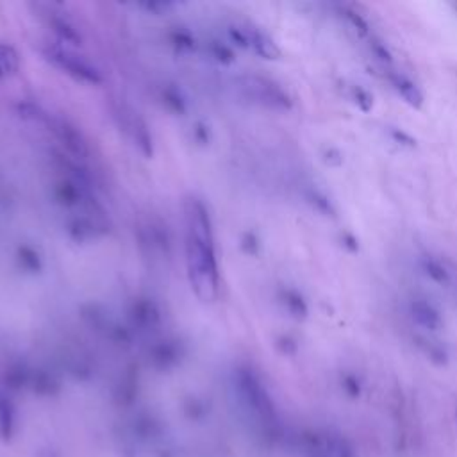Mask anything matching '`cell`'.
Listing matches in <instances>:
<instances>
[{
    "label": "cell",
    "instance_id": "cell-1",
    "mask_svg": "<svg viewBox=\"0 0 457 457\" xmlns=\"http://www.w3.org/2000/svg\"><path fill=\"white\" fill-rule=\"evenodd\" d=\"M184 212L187 278L202 302H212L218 296V264L211 218L207 207L198 198H189Z\"/></svg>",
    "mask_w": 457,
    "mask_h": 457
},
{
    "label": "cell",
    "instance_id": "cell-2",
    "mask_svg": "<svg viewBox=\"0 0 457 457\" xmlns=\"http://www.w3.org/2000/svg\"><path fill=\"white\" fill-rule=\"evenodd\" d=\"M236 391L241 403L261 421H271L275 416L273 402L261 378L248 368L236 371Z\"/></svg>",
    "mask_w": 457,
    "mask_h": 457
},
{
    "label": "cell",
    "instance_id": "cell-3",
    "mask_svg": "<svg viewBox=\"0 0 457 457\" xmlns=\"http://www.w3.org/2000/svg\"><path fill=\"white\" fill-rule=\"evenodd\" d=\"M237 87L246 98L261 105L273 107V109L291 107L289 95L271 79H266L261 75H243L237 79Z\"/></svg>",
    "mask_w": 457,
    "mask_h": 457
},
{
    "label": "cell",
    "instance_id": "cell-4",
    "mask_svg": "<svg viewBox=\"0 0 457 457\" xmlns=\"http://www.w3.org/2000/svg\"><path fill=\"white\" fill-rule=\"evenodd\" d=\"M46 59L57 66L59 70H62L64 73L71 75L77 80L87 82V84H100L102 82V75L100 71L89 62L86 61L82 55L75 54L73 50L61 46V45H52L45 50Z\"/></svg>",
    "mask_w": 457,
    "mask_h": 457
},
{
    "label": "cell",
    "instance_id": "cell-5",
    "mask_svg": "<svg viewBox=\"0 0 457 457\" xmlns=\"http://www.w3.org/2000/svg\"><path fill=\"white\" fill-rule=\"evenodd\" d=\"M41 121H45L48 125V129L54 132V136L59 139V143L68 150V154H71L77 159H84L89 154V146L87 141L84 137V134L66 118H59V116H50V114H43Z\"/></svg>",
    "mask_w": 457,
    "mask_h": 457
},
{
    "label": "cell",
    "instance_id": "cell-6",
    "mask_svg": "<svg viewBox=\"0 0 457 457\" xmlns=\"http://www.w3.org/2000/svg\"><path fill=\"white\" fill-rule=\"evenodd\" d=\"M116 116L120 118V127L129 134V137L134 141V145L145 154L146 157L152 155V136L137 112H134L130 107H120L116 111Z\"/></svg>",
    "mask_w": 457,
    "mask_h": 457
},
{
    "label": "cell",
    "instance_id": "cell-7",
    "mask_svg": "<svg viewBox=\"0 0 457 457\" xmlns=\"http://www.w3.org/2000/svg\"><path fill=\"white\" fill-rule=\"evenodd\" d=\"M409 311L412 320L428 330H439L443 325V318L441 312L437 311V307L428 302L427 298H412L409 303Z\"/></svg>",
    "mask_w": 457,
    "mask_h": 457
},
{
    "label": "cell",
    "instance_id": "cell-8",
    "mask_svg": "<svg viewBox=\"0 0 457 457\" xmlns=\"http://www.w3.org/2000/svg\"><path fill=\"white\" fill-rule=\"evenodd\" d=\"M389 80L393 84V87L398 91V95L412 107H421L423 104V93L420 91V87L405 75L402 73H391Z\"/></svg>",
    "mask_w": 457,
    "mask_h": 457
},
{
    "label": "cell",
    "instance_id": "cell-9",
    "mask_svg": "<svg viewBox=\"0 0 457 457\" xmlns=\"http://www.w3.org/2000/svg\"><path fill=\"white\" fill-rule=\"evenodd\" d=\"M246 32V39H248V45L261 55V57H266V59H277L280 55V50L277 48V45L273 43V39L264 34L262 30L259 29H245Z\"/></svg>",
    "mask_w": 457,
    "mask_h": 457
},
{
    "label": "cell",
    "instance_id": "cell-10",
    "mask_svg": "<svg viewBox=\"0 0 457 457\" xmlns=\"http://www.w3.org/2000/svg\"><path fill=\"white\" fill-rule=\"evenodd\" d=\"M46 20H48L50 29L57 34L59 39H62L66 43H71V45H79L80 43V34H79V30L73 27V23L68 18L59 16L57 12L50 11V12H46Z\"/></svg>",
    "mask_w": 457,
    "mask_h": 457
},
{
    "label": "cell",
    "instance_id": "cell-11",
    "mask_svg": "<svg viewBox=\"0 0 457 457\" xmlns=\"http://www.w3.org/2000/svg\"><path fill=\"white\" fill-rule=\"evenodd\" d=\"M14 432V407L9 396L0 393V439L9 441Z\"/></svg>",
    "mask_w": 457,
    "mask_h": 457
},
{
    "label": "cell",
    "instance_id": "cell-12",
    "mask_svg": "<svg viewBox=\"0 0 457 457\" xmlns=\"http://www.w3.org/2000/svg\"><path fill=\"white\" fill-rule=\"evenodd\" d=\"M134 320L143 328L155 327L159 323V311L152 302H141L134 309Z\"/></svg>",
    "mask_w": 457,
    "mask_h": 457
},
{
    "label": "cell",
    "instance_id": "cell-13",
    "mask_svg": "<svg viewBox=\"0 0 457 457\" xmlns=\"http://www.w3.org/2000/svg\"><path fill=\"white\" fill-rule=\"evenodd\" d=\"M20 59L12 46L0 43V77L14 75L18 71Z\"/></svg>",
    "mask_w": 457,
    "mask_h": 457
},
{
    "label": "cell",
    "instance_id": "cell-14",
    "mask_svg": "<svg viewBox=\"0 0 457 457\" xmlns=\"http://www.w3.org/2000/svg\"><path fill=\"white\" fill-rule=\"evenodd\" d=\"M421 270H423V273H425L428 278H432V280L437 282V284H446V282H448V271H446V268H445L439 261H436V259H432V257H423V259H421Z\"/></svg>",
    "mask_w": 457,
    "mask_h": 457
},
{
    "label": "cell",
    "instance_id": "cell-15",
    "mask_svg": "<svg viewBox=\"0 0 457 457\" xmlns=\"http://www.w3.org/2000/svg\"><path fill=\"white\" fill-rule=\"evenodd\" d=\"M282 300H284V305L287 307V311H289L293 316H296V318H305V314H307V303H305V300L302 298L300 293H296V291H293V289H287V291H284Z\"/></svg>",
    "mask_w": 457,
    "mask_h": 457
},
{
    "label": "cell",
    "instance_id": "cell-16",
    "mask_svg": "<svg viewBox=\"0 0 457 457\" xmlns=\"http://www.w3.org/2000/svg\"><path fill=\"white\" fill-rule=\"evenodd\" d=\"M154 361L161 366L166 368L177 361V346L171 343H161L154 348Z\"/></svg>",
    "mask_w": 457,
    "mask_h": 457
},
{
    "label": "cell",
    "instance_id": "cell-17",
    "mask_svg": "<svg viewBox=\"0 0 457 457\" xmlns=\"http://www.w3.org/2000/svg\"><path fill=\"white\" fill-rule=\"evenodd\" d=\"M307 198L312 202V205H314L320 212L330 214V216L334 214V207H332L330 200L325 196V193H321V191H318V189H312Z\"/></svg>",
    "mask_w": 457,
    "mask_h": 457
},
{
    "label": "cell",
    "instance_id": "cell-18",
    "mask_svg": "<svg viewBox=\"0 0 457 457\" xmlns=\"http://www.w3.org/2000/svg\"><path fill=\"white\" fill-rule=\"evenodd\" d=\"M345 16H346V20L350 21V25H352L359 34H362V36L370 34V25H368V21H366L359 12H355V11H352V9H345Z\"/></svg>",
    "mask_w": 457,
    "mask_h": 457
},
{
    "label": "cell",
    "instance_id": "cell-19",
    "mask_svg": "<svg viewBox=\"0 0 457 457\" xmlns=\"http://www.w3.org/2000/svg\"><path fill=\"white\" fill-rule=\"evenodd\" d=\"M352 96H353L355 104H357L362 111H370V109H371V105H373V98H371V95H370L364 87H361V86H353V87H352Z\"/></svg>",
    "mask_w": 457,
    "mask_h": 457
},
{
    "label": "cell",
    "instance_id": "cell-20",
    "mask_svg": "<svg viewBox=\"0 0 457 457\" xmlns=\"http://www.w3.org/2000/svg\"><path fill=\"white\" fill-rule=\"evenodd\" d=\"M20 261L27 270H39V259L32 248H21Z\"/></svg>",
    "mask_w": 457,
    "mask_h": 457
},
{
    "label": "cell",
    "instance_id": "cell-21",
    "mask_svg": "<svg viewBox=\"0 0 457 457\" xmlns=\"http://www.w3.org/2000/svg\"><path fill=\"white\" fill-rule=\"evenodd\" d=\"M371 50H373V54L380 59V61H384V62H389L391 61V52H389V48L386 46V43H382L380 39H377V37H371Z\"/></svg>",
    "mask_w": 457,
    "mask_h": 457
},
{
    "label": "cell",
    "instance_id": "cell-22",
    "mask_svg": "<svg viewBox=\"0 0 457 457\" xmlns=\"http://www.w3.org/2000/svg\"><path fill=\"white\" fill-rule=\"evenodd\" d=\"M391 136L400 141L402 145H407V146H414L416 145V139H412L407 132H403L402 129H391Z\"/></svg>",
    "mask_w": 457,
    "mask_h": 457
},
{
    "label": "cell",
    "instance_id": "cell-23",
    "mask_svg": "<svg viewBox=\"0 0 457 457\" xmlns=\"http://www.w3.org/2000/svg\"><path fill=\"white\" fill-rule=\"evenodd\" d=\"M343 387H345V391H346L350 396H357L359 391H361L359 382H357L353 377H345V378H343Z\"/></svg>",
    "mask_w": 457,
    "mask_h": 457
},
{
    "label": "cell",
    "instance_id": "cell-24",
    "mask_svg": "<svg viewBox=\"0 0 457 457\" xmlns=\"http://www.w3.org/2000/svg\"><path fill=\"white\" fill-rule=\"evenodd\" d=\"M336 457H355V453H353V450H352V446L348 443L341 441L336 446Z\"/></svg>",
    "mask_w": 457,
    "mask_h": 457
}]
</instances>
